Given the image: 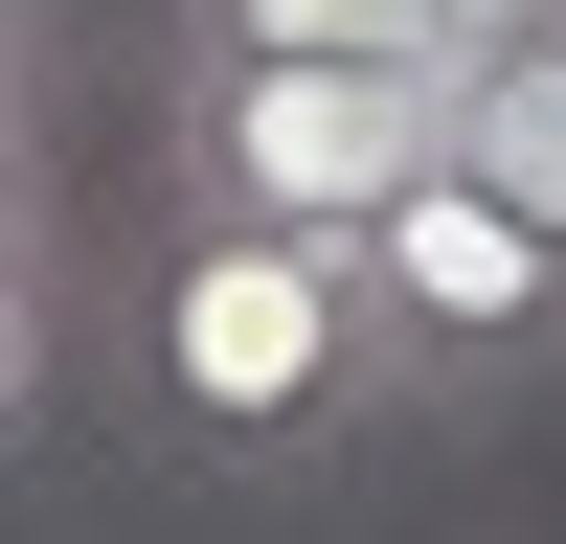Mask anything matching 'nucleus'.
Returning <instances> with one entry per match:
<instances>
[{"label":"nucleus","instance_id":"obj_6","mask_svg":"<svg viewBox=\"0 0 566 544\" xmlns=\"http://www.w3.org/2000/svg\"><path fill=\"white\" fill-rule=\"evenodd\" d=\"M45 386H69V272H45V250H0V453L45 431Z\"/></svg>","mask_w":566,"mask_h":544},{"label":"nucleus","instance_id":"obj_4","mask_svg":"<svg viewBox=\"0 0 566 544\" xmlns=\"http://www.w3.org/2000/svg\"><path fill=\"white\" fill-rule=\"evenodd\" d=\"M431 136L499 181V205H544V227H566V23H476V45L431 69Z\"/></svg>","mask_w":566,"mask_h":544},{"label":"nucleus","instance_id":"obj_9","mask_svg":"<svg viewBox=\"0 0 566 544\" xmlns=\"http://www.w3.org/2000/svg\"><path fill=\"white\" fill-rule=\"evenodd\" d=\"M476 23H566V0H453V45H476Z\"/></svg>","mask_w":566,"mask_h":544},{"label":"nucleus","instance_id":"obj_8","mask_svg":"<svg viewBox=\"0 0 566 544\" xmlns=\"http://www.w3.org/2000/svg\"><path fill=\"white\" fill-rule=\"evenodd\" d=\"M0 250H45V114H0Z\"/></svg>","mask_w":566,"mask_h":544},{"label":"nucleus","instance_id":"obj_7","mask_svg":"<svg viewBox=\"0 0 566 544\" xmlns=\"http://www.w3.org/2000/svg\"><path fill=\"white\" fill-rule=\"evenodd\" d=\"M45 45H69V0H0V114H45Z\"/></svg>","mask_w":566,"mask_h":544},{"label":"nucleus","instance_id":"obj_5","mask_svg":"<svg viewBox=\"0 0 566 544\" xmlns=\"http://www.w3.org/2000/svg\"><path fill=\"white\" fill-rule=\"evenodd\" d=\"M159 45H340V69H453V0H159Z\"/></svg>","mask_w":566,"mask_h":544},{"label":"nucleus","instance_id":"obj_3","mask_svg":"<svg viewBox=\"0 0 566 544\" xmlns=\"http://www.w3.org/2000/svg\"><path fill=\"white\" fill-rule=\"evenodd\" d=\"M363 317H386V386L408 408H499V386L566 363V227L499 205V181L431 136V181L363 227Z\"/></svg>","mask_w":566,"mask_h":544},{"label":"nucleus","instance_id":"obj_1","mask_svg":"<svg viewBox=\"0 0 566 544\" xmlns=\"http://www.w3.org/2000/svg\"><path fill=\"white\" fill-rule=\"evenodd\" d=\"M136 431L181 453L205 499H272V477H317V453H363L386 431V317H363V250H295V227H250V205H181L159 181V250H136Z\"/></svg>","mask_w":566,"mask_h":544},{"label":"nucleus","instance_id":"obj_2","mask_svg":"<svg viewBox=\"0 0 566 544\" xmlns=\"http://www.w3.org/2000/svg\"><path fill=\"white\" fill-rule=\"evenodd\" d=\"M159 181L295 227V250H363V227L431 181V69H340V45H159Z\"/></svg>","mask_w":566,"mask_h":544}]
</instances>
